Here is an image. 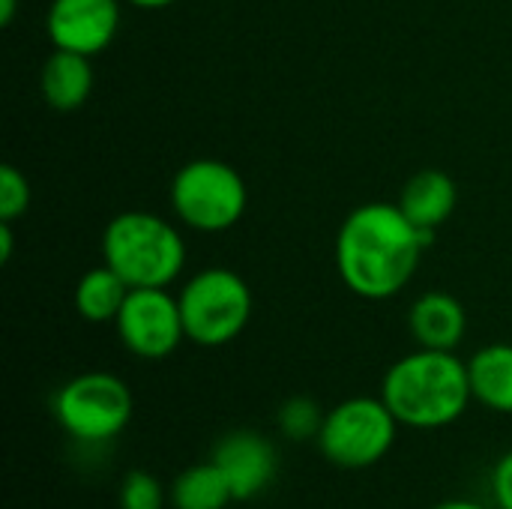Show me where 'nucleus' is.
<instances>
[{
  "label": "nucleus",
  "mask_w": 512,
  "mask_h": 509,
  "mask_svg": "<svg viewBox=\"0 0 512 509\" xmlns=\"http://www.w3.org/2000/svg\"><path fill=\"white\" fill-rule=\"evenodd\" d=\"M435 234L417 228L399 204L354 207L336 231V273L360 300H390L408 288Z\"/></svg>",
  "instance_id": "obj_1"
},
{
  "label": "nucleus",
  "mask_w": 512,
  "mask_h": 509,
  "mask_svg": "<svg viewBox=\"0 0 512 509\" xmlns=\"http://www.w3.org/2000/svg\"><path fill=\"white\" fill-rule=\"evenodd\" d=\"M378 396L405 429H447L459 423L474 402L468 360H459L456 351L417 348L384 372Z\"/></svg>",
  "instance_id": "obj_2"
},
{
  "label": "nucleus",
  "mask_w": 512,
  "mask_h": 509,
  "mask_svg": "<svg viewBox=\"0 0 512 509\" xmlns=\"http://www.w3.org/2000/svg\"><path fill=\"white\" fill-rule=\"evenodd\" d=\"M102 264L129 288H171L186 270V240L150 210H123L102 228Z\"/></svg>",
  "instance_id": "obj_3"
},
{
  "label": "nucleus",
  "mask_w": 512,
  "mask_h": 509,
  "mask_svg": "<svg viewBox=\"0 0 512 509\" xmlns=\"http://www.w3.org/2000/svg\"><path fill=\"white\" fill-rule=\"evenodd\" d=\"M174 219L198 234H222L240 225L249 207V186L243 174L222 159L183 162L168 186Z\"/></svg>",
  "instance_id": "obj_4"
},
{
  "label": "nucleus",
  "mask_w": 512,
  "mask_h": 509,
  "mask_svg": "<svg viewBox=\"0 0 512 509\" xmlns=\"http://www.w3.org/2000/svg\"><path fill=\"white\" fill-rule=\"evenodd\" d=\"M177 303L186 339L198 348H222L240 339L255 309L249 282L231 267H204L192 273L183 282Z\"/></svg>",
  "instance_id": "obj_5"
},
{
  "label": "nucleus",
  "mask_w": 512,
  "mask_h": 509,
  "mask_svg": "<svg viewBox=\"0 0 512 509\" xmlns=\"http://www.w3.org/2000/svg\"><path fill=\"white\" fill-rule=\"evenodd\" d=\"M51 411L66 438L75 444L102 447L126 432L135 402L120 375L81 372L54 393Z\"/></svg>",
  "instance_id": "obj_6"
},
{
  "label": "nucleus",
  "mask_w": 512,
  "mask_h": 509,
  "mask_svg": "<svg viewBox=\"0 0 512 509\" xmlns=\"http://www.w3.org/2000/svg\"><path fill=\"white\" fill-rule=\"evenodd\" d=\"M399 429V420L381 396H351L324 414L315 444L330 465L366 471L393 450Z\"/></svg>",
  "instance_id": "obj_7"
},
{
  "label": "nucleus",
  "mask_w": 512,
  "mask_h": 509,
  "mask_svg": "<svg viewBox=\"0 0 512 509\" xmlns=\"http://www.w3.org/2000/svg\"><path fill=\"white\" fill-rule=\"evenodd\" d=\"M114 330L132 357L150 363L171 357L186 342L180 303L168 288H132L114 318Z\"/></svg>",
  "instance_id": "obj_8"
},
{
  "label": "nucleus",
  "mask_w": 512,
  "mask_h": 509,
  "mask_svg": "<svg viewBox=\"0 0 512 509\" xmlns=\"http://www.w3.org/2000/svg\"><path fill=\"white\" fill-rule=\"evenodd\" d=\"M123 0H51L45 36L60 51L99 57L120 33Z\"/></svg>",
  "instance_id": "obj_9"
},
{
  "label": "nucleus",
  "mask_w": 512,
  "mask_h": 509,
  "mask_svg": "<svg viewBox=\"0 0 512 509\" xmlns=\"http://www.w3.org/2000/svg\"><path fill=\"white\" fill-rule=\"evenodd\" d=\"M210 459L225 474V480L234 492V501H240V504L261 498L273 486L276 471H279L276 444L255 429H234V432L222 435L216 441Z\"/></svg>",
  "instance_id": "obj_10"
},
{
  "label": "nucleus",
  "mask_w": 512,
  "mask_h": 509,
  "mask_svg": "<svg viewBox=\"0 0 512 509\" xmlns=\"http://www.w3.org/2000/svg\"><path fill=\"white\" fill-rule=\"evenodd\" d=\"M408 330L417 348L456 351L468 333V312L450 291H426L408 309Z\"/></svg>",
  "instance_id": "obj_11"
},
{
  "label": "nucleus",
  "mask_w": 512,
  "mask_h": 509,
  "mask_svg": "<svg viewBox=\"0 0 512 509\" xmlns=\"http://www.w3.org/2000/svg\"><path fill=\"white\" fill-rule=\"evenodd\" d=\"M402 213L423 231L435 234L459 207V186L441 168H423L405 180L399 201Z\"/></svg>",
  "instance_id": "obj_12"
},
{
  "label": "nucleus",
  "mask_w": 512,
  "mask_h": 509,
  "mask_svg": "<svg viewBox=\"0 0 512 509\" xmlns=\"http://www.w3.org/2000/svg\"><path fill=\"white\" fill-rule=\"evenodd\" d=\"M93 57L54 48L39 69V96L54 111H78L93 93Z\"/></svg>",
  "instance_id": "obj_13"
},
{
  "label": "nucleus",
  "mask_w": 512,
  "mask_h": 509,
  "mask_svg": "<svg viewBox=\"0 0 512 509\" xmlns=\"http://www.w3.org/2000/svg\"><path fill=\"white\" fill-rule=\"evenodd\" d=\"M468 378L474 402L495 414L512 417V345L510 342H492L471 354L468 360Z\"/></svg>",
  "instance_id": "obj_14"
},
{
  "label": "nucleus",
  "mask_w": 512,
  "mask_h": 509,
  "mask_svg": "<svg viewBox=\"0 0 512 509\" xmlns=\"http://www.w3.org/2000/svg\"><path fill=\"white\" fill-rule=\"evenodd\" d=\"M129 291L132 288L108 264H99V267H90L78 279V285L72 291V303H75V312L87 324H114Z\"/></svg>",
  "instance_id": "obj_15"
},
{
  "label": "nucleus",
  "mask_w": 512,
  "mask_h": 509,
  "mask_svg": "<svg viewBox=\"0 0 512 509\" xmlns=\"http://www.w3.org/2000/svg\"><path fill=\"white\" fill-rule=\"evenodd\" d=\"M168 498L171 509H228L234 504V492L213 459L183 468L174 477Z\"/></svg>",
  "instance_id": "obj_16"
},
{
  "label": "nucleus",
  "mask_w": 512,
  "mask_h": 509,
  "mask_svg": "<svg viewBox=\"0 0 512 509\" xmlns=\"http://www.w3.org/2000/svg\"><path fill=\"white\" fill-rule=\"evenodd\" d=\"M324 414L327 411H321V405L315 399H309V396H291L276 411V429L291 444L318 441V432L324 426Z\"/></svg>",
  "instance_id": "obj_17"
},
{
  "label": "nucleus",
  "mask_w": 512,
  "mask_h": 509,
  "mask_svg": "<svg viewBox=\"0 0 512 509\" xmlns=\"http://www.w3.org/2000/svg\"><path fill=\"white\" fill-rule=\"evenodd\" d=\"M117 504L120 509H165L171 507V498L156 474L135 468L120 480Z\"/></svg>",
  "instance_id": "obj_18"
},
{
  "label": "nucleus",
  "mask_w": 512,
  "mask_h": 509,
  "mask_svg": "<svg viewBox=\"0 0 512 509\" xmlns=\"http://www.w3.org/2000/svg\"><path fill=\"white\" fill-rule=\"evenodd\" d=\"M30 180L15 165H0V222H18L30 210Z\"/></svg>",
  "instance_id": "obj_19"
},
{
  "label": "nucleus",
  "mask_w": 512,
  "mask_h": 509,
  "mask_svg": "<svg viewBox=\"0 0 512 509\" xmlns=\"http://www.w3.org/2000/svg\"><path fill=\"white\" fill-rule=\"evenodd\" d=\"M489 492H492V504L495 509H512V450H507L489 477Z\"/></svg>",
  "instance_id": "obj_20"
},
{
  "label": "nucleus",
  "mask_w": 512,
  "mask_h": 509,
  "mask_svg": "<svg viewBox=\"0 0 512 509\" xmlns=\"http://www.w3.org/2000/svg\"><path fill=\"white\" fill-rule=\"evenodd\" d=\"M12 225H15V222H0V261H3V264L12 261V246H15Z\"/></svg>",
  "instance_id": "obj_21"
},
{
  "label": "nucleus",
  "mask_w": 512,
  "mask_h": 509,
  "mask_svg": "<svg viewBox=\"0 0 512 509\" xmlns=\"http://www.w3.org/2000/svg\"><path fill=\"white\" fill-rule=\"evenodd\" d=\"M429 509H492L486 507V504H480V501H471V498H450V501H441V504H435V507Z\"/></svg>",
  "instance_id": "obj_22"
},
{
  "label": "nucleus",
  "mask_w": 512,
  "mask_h": 509,
  "mask_svg": "<svg viewBox=\"0 0 512 509\" xmlns=\"http://www.w3.org/2000/svg\"><path fill=\"white\" fill-rule=\"evenodd\" d=\"M123 3H129V6H135V9L156 12V9H168V6H174L177 0H123Z\"/></svg>",
  "instance_id": "obj_23"
},
{
  "label": "nucleus",
  "mask_w": 512,
  "mask_h": 509,
  "mask_svg": "<svg viewBox=\"0 0 512 509\" xmlns=\"http://www.w3.org/2000/svg\"><path fill=\"white\" fill-rule=\"evenodd\" d=\"M15 12H18V0H0V24L9 27L15 21Z\"/></svg>",
  "instance_id": "obj_24"
}]
</instances>
